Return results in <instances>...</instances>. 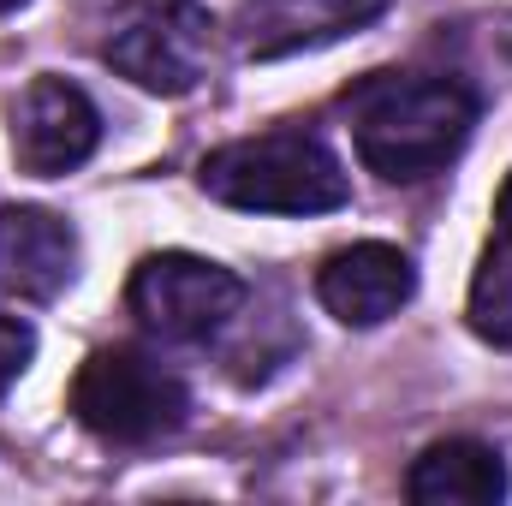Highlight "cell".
<instances>
[{
    "instance_id": "obj_1",
    "label": "cell",
    "mask_w": 512,
    "mask_h": 506,
    "mask_svg": "<svg viewBox=\"0 0 512 506\" xmlns=\"http://www.w3.org/2000/svg\"><path fill=\"white\" fill-rule=\"evenodd\" d=\"M346 120L370 173L417 185L459 161L477 126V96L447 72H376L346 96Z\"/></svg>"
},
{
    "instance_id": "obj_2",
    "label": "cell",
    "mask_w": 512,
    "mask_h": 506,
    "mask_svg": "<svg viewBox=\"0 0 512 506\" xmlns=\"http://www.w3.org/2000/svg\"><path fill=\"white\" fill-rule=\"evenodd\" d=\"M203 191L245 215H328L352 203L340 155L316 131H262L203 161Z\"/></svg>"
},
{
    "instance_id": "obj_3",
    "label": "cell",
    "mask_w": 512,
    "mask_h": 506,
    "mask_svg": "<svg viewBox=\"0 0 512 506\" xmlns=\"http://www.w3.org/2000/svg\"><path fill=\"white\" fill-rule=\"evenodd\" d=\"M72 417L108 447H149L191 417V387L143 346H102L72 381Z\"/></svg>"
},
{
    "instance_id": "obj_4",
    "label": "cell",
    "mask_w": 512,
    "mask_h": 506,
    "mask_svg": "<svg viewBox=\"0 0 512 506\" xmlns=\"http://www.w3.org/2000/svg\"><path fill=\"white\" fill-rule=\"evenodd\" d=\"M215 18L203 0H120L102 60L155 96H185L209 72Z\"/></svg>"
},
{
    "instance_id": "obj_5",
    "label": "cell",
    "mask_w": 512,
    "mask_h": 506,
    "mask_svg": "<svg viewBox=\"0 0 512 506\" xmlns=\"http://www.w3.org/2000/svg\"><path fill=\"white\" fill-rule=\"evenodd\" d=\"M131 316L167 340V346H203L215 340L221 328H233V316L245 310V280L209 256L191 251H161L143 256L137 274L126 286Z\"/></svg>"
},
{
    "instance_id": "obj_6",
    "label": "cell",
    "mask_w": 512,
    "mask_h": 506,
    "mask_svg": "<svg viewBox=\"0 0 512 506\" xmlns=\"http://www.w3.org/2000/svg\"><path fill=\"white\" fill-rule=\"evenodd\" d=\"M96 143H102V114L66 78H36L12 102V161L30 179H66L96 155Z\"/></svg>"
},
{
    "instance_id": "obj_7",
    "label": "cell",
    "mask_w": 512,
    "mask_h": 506,
    "mask_svg": "<svg viewBox=\"0 0 512 506\" xmlns=\"http://www.w3.org/2000/svg\"><path fill=\"white\" fill-rule=\"evenodd\" d=\"M417 292V268L399 245H346L316 268V298L328 316H340L346 328H376L387 316H399V304H411Z\"/></svg>"
},
{
    "instance_id": "obj_8",
    "label": "cell",
    "mask_w": 512,
    "mask_h": 506,
    "mask_svg": "<svg viewBox=\"0 0 512 506\" xmlns=\"http://www.w3.org/2000/svg\"><path fill=\"white\" fill-rule=\"evenodd\" d=\"M78 274V233L48 209H0V292L48 304Z\"/></svg>"
},
{
    "instance_id": "obj_9",
    "label": "cell",
    "mask_w": 512,
    "mask_h": 506,
    "mask_svg": "<svg viewBox=\"0 0 512 506\" xmlns=\"http://www.w3.org/2000/svg\"><path fill=\"white\" fill-rule=\"evenodd\" d=\"M507 489V459L471 435H447L423 447L417 465L405 471V495L417 506H495L507 501Z\"/></svg>"
},
{
    "instance_id": "obj_10",
    "label": "cell",
    "mask_w": 512,
    "mask_h": 506,
    "mask_svg": "<svg viewBox=\"0 0 512 506\" xmlns=\"http://www.w3.org/2000/svg\"><path fill=\"white\" fill-rule=\"evenodd\" d=\"M471 328L489 340V346H501L512 352V239L501 233L483 262H477V280H471Z\"/></svg>"
},
{
    "instance_id": "obj_11",
    "label": "cell",
    "mask_w": 512,
    "mask_h": 506,
    "mask_svg": "<svg viewBox=\"0 0 512 506\" xmlns=\"http://www.w3.org/2000/svg\"><path fill=\"white\" fill-rule=\"evenodd\" d=\"M30 358H36V334H30V322L0 316V399H6L12 381L30 370Z\"/></svg>"
},
{
    "instance_id": "obj_12",
    "label": "cell",
    "mask_w": 512,
    "mask_h": 506,
    "mask_svg": "<svg viewBox=\"0 0 512 506\" xmlns=\"http://www.w3.org/2000/svg\"><path fill=\"white\" fill-rule=\"evenodd\" d=\"M495 221H501V233L512 239V173H507V185H501V197H495Z\"/></svg>"
},
{
    "instance_id": "obj_13",
    "label": "cell",
    "mask_w": 512,
    "mask_h": 506,
    "mask_svg": "<svg viewBox=\"0 0 512 506\" xmlns=\"http://www.w3.org/2000/svg\"><path fill=\"white\" fill-rule=\"evenodd\" d=\"M12 6H24V0H0V12H12Z\"/></svg>"
}]
</instances>
